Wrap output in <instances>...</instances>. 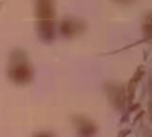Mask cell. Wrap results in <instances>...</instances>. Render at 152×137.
Masks as SVG:
<instances>
[]
</instances>
